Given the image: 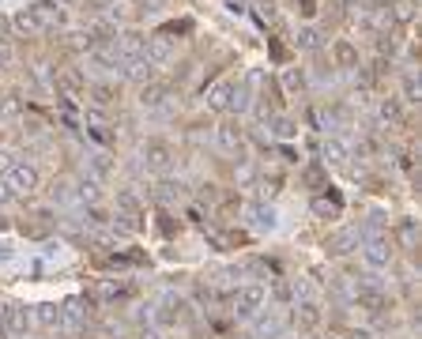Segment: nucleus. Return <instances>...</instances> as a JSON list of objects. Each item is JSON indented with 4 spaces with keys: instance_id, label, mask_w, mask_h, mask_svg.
<instances>
[{
    "instance_id": "f257e3e1",
    "label": "nucleus",
    "mask_w": 422,
    "mask_h": 339,
    "mask_svg": "<svg viewBox=\"0 0 422 339\" xmlns=\"http://www.w3.org/2000/svg\"><path fill=\"white\" fill-rule=\"evenodd\" d=\"M4 185L12 189V196H31V192L38 189V170H34L31 162H12L4 173Z\"/></svg>"
},
{
    "instance_id": "f03ea898",
    "label": "nucleus",
    "mask_w": 422,
    "mask_h": 339,
    "mask_svg": "<svg viewBox=\"0 0 422 339\" xmlns=\"http://www.w3.org/2000/svg\"><path fill=\"white\" fill-rule=\"evenodd\" d=\"M27 324H31V317H27V306H15V301L0 306V332H4L8 339H23V336H27Z\"/></svg>"
},
{
    "instance_id": "7ed1b4c3",
    "label": "nucleus",
    "mask_w": 422,
    "mask_h": 339,
    "mask_svg": "<svg viewBox=\"0 0 422 339\" xmlns=\"http://www.w3.org/2000/svg\"><path fill=\"white\" fill-rule=\"evenodd\" d=\"M362 260H366V268H373V271L389 268V264H392V242H389V237H381V234L366 237V249H362Z\"/></svg>"
},
{
    "instance_id": "20e7f679",
    "label": "nucleus",
    "mask_w": 422,
    "mask_h": 339,
    "mask_svg": "<svg viewBox=\"0 0 422 339\" xmlns=\"http://www.w3.org/2000/svg\"><path fill=\"white\" fill-rule=\"evenodd\" d=\"M260 306H264V287H241L238 294H234V317H241V320H249V317H257L260 313Z\"/></svg>"
},
{
    "instance_id": "39448f33",
    "label": "nucleus",
    "mask_w": 422,
    "mask_h": 339,
    "mask_svg": "<svg viewBox=\"0 0 422 339\" xmlns=\"http://www.w3.org/2000/svg\"><path fill=\"white\" fill-rule=\"evenodd\" d=\"M144 57L155 64V68H163V64L174 61V38H166V34H151V38H144Z\"/></svg>"
},
{
    "instance_id": "423d86ee",
    "label": "nucleus",
    "mask_w": 422,
    "mask_h": 339,
    "mask_svg": "<svg viewBox=\"0 0 422 339\" xmlns=\"http://www.w3.org/2000/svg\"><path fill=\"white\" fill-rule=\"evenodd\" d=\"M144 166L151 170V173H170V170H174V151L166 148V143L151 140V143L144 148Z\"/></svg>"
},
{
    "instance_id": "0eeeda50",
    "label": "nucleus",
    "mask_w": 422,
    "mask_h": 339,
    "mask_svg": "<svg viewBox=\"0 0 422 339\" xmlns=\"http://www.w3.org/2000/svg\"><path fill=\"white\" fill-rule=\"evenodd\" d=\"M215 143H219V151H227V155H241L246 151V132H241L234 121H223L219 128H215Z\"/></svg>"
},
{
    "instance_id": "6e6552de",
    "label": "nucleus",
    "mask_w": 422,
    "mask_h": 339,
    "mask_svg": "<svg viewBox=\"0 0 422 339\" xmlns=\"http://www.w3.org/2000/svg\"><path fill=\"white\" fill-rule=\"evenodd\" d=\"M181 320H185V301L177 294H166L155 309V324L158 328H174V324H181Z\"/></svg>"
},
{
    "instance_id": "1a4fd4ad",
    "label": "nucleus",
    "mask_w": 422,
    "mask_h": 339,
    "mask_svg": "<svg viewBox=\"0 0 422 339\" xmlns=\"http://www.w3.org/2000/svg\"><path fill=\"white\" fill-rule=\"evenodd\" d=\"M155 64L144 57V53H140V57H128V61H121V76L125 79H136V84H151L155 79Z\"/></svg>"
},
{
    "instance_id": "9d476101",
    "label": "nucleus",
    "mask_w": 422,
    "mask_h": 339,
    "mask_svg": "<svg viewBox=\"0 0 422 339\" xmlns=\"http://www.w3.org/2000/svg\"><path fill=\"white\" fill-rule=\"evenodd\" d=\"M170 98H174V87L170 84H158V79L144 84V90H140V106H144V109H163Z\"/></svg>"
},
{
    "instance_id": "9b49d317",
    "label": "nucleus",
    "mask_w": 422,
    "mask_h": 339,
    "mask_svg": "<svg viewBox=\"0 0 422 339\" xmlns=\"http://www.w3.org/2000/svg\"><path fill=\"white\" fill-rule=\"evenodd\" d=\"M31 12H34V19H38V26H42V34L45 31H57V26L68 23L64 8H57V4H38V8H31Z\"/></svg>"
},
{
    "instance_id": "f8f14e48",
    "label": "nucleus",
    "mask_w": 422,
    "mask_h": 339,
    "mask_svg": "<svg viewBox=\"0 0 422 339\" xmlns=\"http://www.w3.org/2000/svg\"><path fill=\"white\" fill-rule=\"evenodd\" d=\"M294 324L302 328V332H313V328L321 324V306L302 298V301H298V309H294Z\"/></svg>"
},
{
    "instance_id": "ddd939ff",
    "label": "nucleus",
    "mask_w": 422,
    "mask_h": 339,
    "mask_svg": "<svg viewBox=\"0 0 422 339\" xmlns=\"http://www.w3.org/2000/svg\"><path fill=\"white\" fill-rule=\"evenodd\" d=\"M321 155L328 166H343L347 155H351V148H347V140H340V136H328V140L321 143Z\"/></svg>"
},
{
    "instance_id": "4468645a",
    "label": "nucleus",
    "mask_w": 422,
    "mask_h": 339,
    "mask_svg": "<svg viewBox=\"0 0 422 339\" xmlns=\"http://www.w3.org/2000/svg\"><path fill=\"white\" fill-rule=\"evenodd\" d=\"M230 98H234V79H219V84L208 90V106L211 109H230Z\"/></svg>"
},
{
    "instance_id": "2eb2a0df",
    "label": "nucleus",
    "mask_w": 422,
    "mask_h": 339,
    "mask_svg": "<svg viewBox=\"0 0 422 339\" xmlns=\"http://www.w3.org/2000/svg\"><path fill=\"white\" fill-rule=\"evenodd\" d=\"M34 324H42V328H61V306H53V301H42V306H34Z\"/></svg>"
},
{
    "instance_id": "dca6fc26",
    "label": "nucleus",
    "mask_w": 422,
    "mask_h": 339,
    "mask_svg": "<svg viewBox=\"0 0 422 339\" xmlns=\"http://www.w3.org/2000/svg\"><path fill=\"white\" fill-rule=\"evenodd\" d=\"M279 332H283V320H279L276 313H264L257 324H253V336H257V339H276Z\"/></svg>"
},
{
    "instance_id": "f3484780",
    "label": "nucleus",
    "mask_w": 422,
    "mask_h": 339,
    "mask_svg": "<svg viewBox=\"0 0 422 339\" xmlns=\"http://www.w3.org/2000/svg\"><path fill=\"white\" fill-rule=\"evenodd\" d=\"M8 23H12V31H15V34H42V26H38V19H34V12H31V8L15 12Z\"/></svg>"
},
{
    "instance_id": "a211bd4d",
    "label": "nucleus",
    "mask_w": 422,
    "mask_h": 339,
    "mask_svg": "<svg viewBox=\"0 0 422 339\" xmlns=\"http://www.w3.org/2000/svg\"><path fill=\"white\" fill-rule=\"evenodd\" d=\"M249 223L257 230H276V207H264V204L249 207Z\"/></svg>"
},
{
    "instance_id": "6ab92c4d",
    "label": "nucleus",
    "mask_w": 422,
    "mask_h": 339,
    "mask_svg": "<svg viewBox=\"0 0 422 339\" xmlns=\"http://www.w3.org/2000/svg\"><path fill=\"white\" fill-rule=\"evenodd\" d=\"M294 45H298V49H306V53H313V49H321V45H324V38H321L317 26H302V31L294 34Z\"/></svg>"
},
{
    "instance_id": "aec40b11",
    "label": "nucleus",
    "mask_w": 422,
    "mask_h": 339,
    "mask_svg": "<svg viewBox=\"0 0 422 339\" xmlns=\"http://www.w3.org/2000/svg\"><path fill=\"white\" fill-rule=\"evenodd\" d=\"M76 200H80V204H98V200H102V185H98L95 178H83L80 185H76Z\"/></svg>"
},
{
    "instance_id": "412c9836",
    "label": "nucleus",
    "mask_w": 422,
    "mask_h": 339,
    "mask_svg": "<svg viewBox=\"0 0 422 339\" xmlns=\"http://www.w3.org/2000/svg\"><path fill=\"white\" fill-rule=\"evenodd\" d=\"M351 245H359V230H336L332 242H328V249L343 256V253H351Z\"/></svg>"
},
{
    "instance_id": "4be33fe9",
    "label": "nucleus",
    "mask_w": 422,
    "mask_h": 339,
    "mask_svg": "<svg viewBox=\"0 0 422 339\" xmlns=\"http://www.w3.org/2000/svg\"><path fill=\"white\" fill-rule=\"evenodd\" d=\"M57 87H61L68 98H80V95H83V76H80V72H64V76L57 79Z\"/></svg>"
},
{
    "instance_id": "5701e85b",
    "label": "nucleus",
    "mask_w": 422,
    "mask_h": 339,
    "mask_svg": "<svg viewBox=\"0 0 422 339\" xmlns=\"http://www.w3.org/2000/svg\"><path fill=\"white\" fill-rule=\"evenodd\" d=\"M392 23H400V26L415 23V4H411V0H396V4H392Z\"/></svg>"
},
{
    "instance_id": "b1692460",
    "label": "nucleus",
    "mask_w": 422,
    "mask_h": 339,
    "mask_svg": "<svg viewBox=\"0 0 422 339\" xmlns=\"http://www.w3.org/2000/svg\"><path fill=\"white\" fill-rule=\"evenodd\" d=\"M20 113H23L20 95H4V98H0V121H12V117H20Z\"/></svg>"
},
{
    "instance_id": "393cba45",
    "label": "nucleus",
    "mask_w": 422,
    "mask_h": 339,
    "mask_svg": "<svg viewBox=\"0 0 422 339\" xmlns=\"http://www.w3.org/2000/svg\"><path fill=\"white\" fill-rule=\"evenodd\" d=\"M400 242H403V249H415V245H419V226H415V219H403V223H400Z\"/></svg>"
},
{
    "instance_id": "a878e982",
    "label": "nucleus",
    "mask_w": 422,
    "mask_h": 339,
    "mask_svg": "<svg viewBox=\"0 0 422 339\" xmlns=\"http://www.w3.org/2000/svg\"><path fill=\"white\" fill-rule=\"evenodd\" d=\"M230 109H234V113H246V109H249V84H234Z\"/></svg>"
},
{
    "instance_id": "bb28decb",
    "label": "nucleus",
    "mask_w": 422,
    "mask_h": 339,
    "mask_svg": "<svg viewBox=\"0 0 422 339\" xmlns=\"http://www.w3.org/2000/svg\"><path fill=\"white\" fill-rule=\"evenodd\" d=\"M336 61H340V68H351V64L359 61L354 45H351V42H336Z\"/></svg>"
},
{
    "instance_id": "cd10ccee",
    "label": "nucleus",
    "mask_w": 422,
    "mask_h": 339,
    "mask_svg": "<svg viewBox=\"0 0 422 339\" xmlns=\"http://www.w3.org/2000/svg\"><path fill=\"white\" fill-rule=\"evenodd\" d=\"M155 196L163 200V204H174V200L185 196V192H181V185H174V181H163V185L155 189Z\"/></svg>"
},
{
    "instance_id": "c85d7f7f",
    "label": "nucleus",
    "mask_w": 422,
    "mask_h": 339,
    "mask_svg": "<svg viewBox=\"0 0 422 339\" xmlns=\"http://www.w3.org/2000/svg\"><path fill=\"white\" fill-rule=\"evenodd\" d=\"M50 196H53V204H68V200H76V192H72L68 181H53Z\"/></svg>"
},
{
    "instance_id": "c756f323",
    "label": "nucleus",
    "mask_w": 422,
    "mask_h": 339,
    "mask_svg": "<svg viewBox=\"0 0 422 339\" xmlns=\"http://www.w3.org/2000/svg\"><path fill=\"white\" fill-rule=\"evenodd\" d=\"M110 170H114V166H110V159H106L102 151H95V155H91V173H95V181H102Z\"/></svg>"
},
{
    "instance_id": "7c9ffc66",
    "label": "nucleus",
    "mask_w": 422,
    "mask_h": 339,
    "mask_svg": "<svg viewBox=\"0 0 422 339\" xmlns=\"http://www.w3.org/2000/svg\"><path fill=\"white\" fill-rule=\"evenodd\" d=\"M117 204L125 207V215H133V219L140 215V200H136V196H133V192H128V189H121V192H117Z\"/></svg>"
},
{
    "instance_id": "2f4dec72",
    "label": "nucleus",
    "mask_w": 422,
    "mask_h": 339,
    "mask_svg": "<svg viewBox=\"0 0 422 339\" xmlns=\"http://www.w3.org/2000/svg\"><path fill=\"white\" fill-rule=\"evenodd\" d=\"M283 87H287V90H302V87H306L302 68H287V72H283Z\"/></svg>"
},
{
    "instance_id": "473e14b6",
    "label": "nucleus",
    "mask_w": 422,
    "mask_h": 339,
    "mask_svg": "<svg viewBox=\"0 0 422 339\" xmlns=\"http://www.w3.org/2000/svg\"><path fill=\"white\" fill-rule=\"evenodd\" d=\"M377 113L384 117V121H400V98H384V102L377 106Z\"/></svg>"
},
{
    "instance_id": "72a5a7b5",
    "label": "nucleus",
    "mask_w": 422,
    "mask_h": 339,
    "mask_svg": "<svg viewBox=\"0 0 422 339\" xmlns=\"http://www.w3.org/2000/svg\"><path fill=\"white\" fill-rule=\"evenodd\" d=\"M128 15H133V12H128L125 0H114V4H110V12H106V19H110V23H125Z\"/></svg>"
},
{
    "instance_id": "f704fd0d",
    "label": "nucleus",
    "mask_w": 422,
    "mask_h": 339,
    "mask_svg": "<svg viewBox=\"0 0 422 339\" xmlns=\"http://www.w3.org/2000/svg\"><path fill=\"white\" fill-rule=\"evenodd\" d=\"M271 136H294V121H290V117H276V121H271Z\"/></svg>"
},
{
    "instance_id": "c9c22d12",
    "label": "nucleus",
    "mask_w": 422,
    "mask_h": 339,
    "mask_svg": "<svg viewBox=\"0 0 422 339\" xmlns=\"http://www.w3.org/2000/svg\"><path fill=\"white\" fill-rule=\"evenodd\" d=\"M403 98H407V102H419V79H415V72L403 76Z\"/></svg>"
},
{
    "instance_id": "e433bc0d",
    "label": "nucleus",
    "mask_w": 422,
    "mask_h": 339,
    "mask_svg": "<svg viewBox=\"0 0 422 339\" xmlns=\"http://www.w3.org/2000/svg\"><path fill=\"white\" fill-rule=\"evenodd\" d=\"M91 95H95V106H110V102H114V98H110V87H95Z\"/></svg>"
},
{
    "instance_id": "4c0bfd02",
    "label": "nucleus",
    "mask_w": 422,
    "mask_h": 339,
    "mask_svg": "<svg viewBox=\"0 0 422 339\" xmlns=\"http://www.w3.org/2000/svg\"><path fill=\"white\" fill-rule=\"evenodd\" d=\"M313 212L317 215H336V204H328V200H313Z\"/></svg>"
},
{
    "instance_id": "58836bf2",
    "label": "nucleus",
    "mask_w": 422,
    "mask_h": 339,
    "mask_svg": "<svg viewBox=\"0 0 422 339\" xmlns=\"http://www.w3.org/2000/svg\"><path fill=\"white\" fill-rule=\"evenodd\" d=\"M290 294H294V287H287V283H279V287H276V298L279 301H287Z\"/></svg>"
},
{
    "instance_id": "ea45409f",
    "label": "nucleus",
    "mask_w": 422,
    "mask_h": 339,
    "mask_svg": "<svg viewBox=\"0 0 422 339\" xmlns=\"http://www.w3.org/2000/svg\"><path fill=\"white\" fill-rule=\"evenodd\" d=\"M8 166H12V155H8V151H0V173H8Z\"/></svg>"
},
{
    "instance_id": "a19ab883",
    "label": "nucleus",
    "mask_w": 422,
    "mask_h": 339,
    "mask_svg": "<svg viewBox=\"0 0 422 339\" xmlns=\"http://www.w3.org/2000/svg\"><path fill=\"white\" fill-rule=\"evenodd\" d=\"M4 200H12V189H8L4 178H0V204H4Z\"/></svg>"
},
{
    "instance_id": "79ce46f5",
    "label": "nucleus",
    "mask_w": 422,
    "mask_h": 339,
    "mask_svg": "<svg viewBox=\"0 0 422 339\" xmlns=\"http://www.w3.org/2000/svg\"><path fill=\"white\" fill-rule=\"evenodd\" d=\"M351 339H377L373 332H366V328H359V332H351Z\"/></svg>"
},
{
    "instance_id": "37998d69",
    "label": "nucleus",
    "mask_w": 422,
    "mask_h": 339,
    "mask_svg": "<svg viewBox=\"0 0 422 339\" xmlns=\"http://www.w3.org/2000/svg\"><path fill=\"white\" fill-rule=\"evenodd\" d=\"M373 4H392V0H373Z\"/></svg>"
},
{
    "instance_id": "c03bdc74",
    "label": "nucleus",
    "mask_w": 422,
    "mask_h": 339,
    "mask_svg": "<svg viewBox=\"0 0 422 339\" xmlns=\"http://www.w3.org/2000/svg\"><path fill=\"white\" fill-rule=\"evenodd\" d=\"M343 4H359V0H343Z\"/></svg>"
},
{
    "instance_id": "a18cd8bd",
    "label": "nucleus",
    "mask_w": 422,
    "mask_h": 339,
    "mask_svg": "<svg viewBox=\"0 0 422 339\" xmlns=\"http://www.w3.org/2000/svg\"><path fill=\"white\" fill-rule=\"evenodd\" d=\"M102 4H114V0H102Z\"/></svg>"
}]
</instances>
